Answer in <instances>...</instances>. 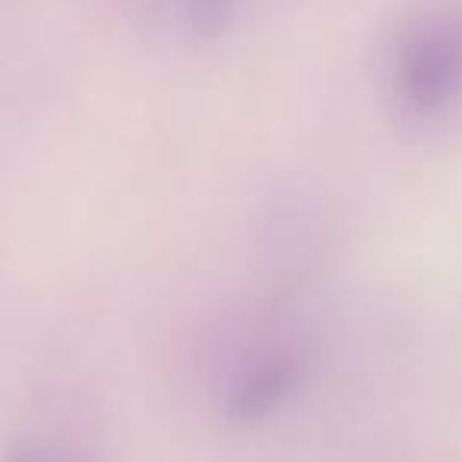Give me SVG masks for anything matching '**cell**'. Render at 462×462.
<instances>
[{
	"label": "cell",
	"instance_id": "1",
	"mask_svg": "<svg viewBox=\"0 0 462 462\" xmlns=\"http://www.w3.org/2000/svg\"><path fill=\"white\" fill-rule=\"evenodd\" d=\"M396 92L411 115H440L462 96V20L415 26L396 54Z\"/></svg>",
	"mask_w": 462,
	"mask_h": 462
},
{
	"label": "cell",
	"instance_id": "4",
	"mask_svg": "<svg viewBox=\"0 0 462 462\" xmlns=\"http://www.w3.org/2000/svg\"><path fill=\"white\" fill-rule=\"evenodd\" d=\"M7 462H73V459L67 453H58V449H48V447H23Z\"/></svg>",
	"mask_w": 462,
	"mask_h": 462
},
{
	"label": "cell",
	"instance_id": "3",
	"mask_svg": "<svg viewBox=\"0 0 462 462\" xmlns=\"http://www.w3.org/2000/svg\"><path fill=\"white\" fill-rule=\"evenodd\" d=\"M184 14L197 35H218L235 16V0H184Z\"/></svg>",
	"mask_w": 462,
	"mask_h": 462
},
{
	"label": "cell",
	"instance_id": "2",
	"mask_svg": "<svg viewBox=\"0 0 462 462\" xmlns=\"http://www.w3.org/2000/svg\"><path fill=\"white\" fill-rule=\"evenodd\" d=\"M304 371H308V358L298 348L270 352L231 390L228 411L238 421H257V418L270 415L298 390V383L304 380Z\"/></svg>",
	"mask_w": 462,
	"mask_h": 462
}]
</instances>
